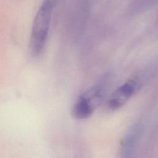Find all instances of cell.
I'll use <instances>...</instances> for the list:
<instances>
[{
	"mask_svg": "<svg viewBox=\"0 0 158 158\" xmlns=\"http://www.w3.org/2000/svg\"><path fill=\"white\" fill-rule=\"evenodd\" d=\"M104 96V88L101 85L94 86L77 99L72 110L73 115L78 119L89 117L101 102Z\"/></svg>",
	"mask_w": 158,
	"mask_h": 158,
	"instance_id": "2",
	"label": "cell"
},
{
	"mask_svg": "<svg viewBox=\"0 0 158 158\" xmlns=\"http://www.w3.org/2000/svg\"><path fill=\"white\" fill-rule=\"evenodd\" d=\"M59 0H44L33 22L29 50L32 56H38L45 45L51 19L52 11Z\"/></svg>",
	"mask_w": 158,
	"mask_h": 158,
	"instance_id": "1",
	"label": "cell"
},
{
	"mask_svg": "<svg viewBox=\"0 0 158 158\" xmlns=\"http://www.w3.org/2000/svg\"><path fill=\"white\" fill-rule=\"evenodd\" d=\"M143 129V126L140 123H135L128 129L120 145L119 154L121 157L128 158L133 156L141 138Z\"/></svg>",
	"mask_w": 158,
	"mask_h": 158,
	"instance_id": "4",
	"label": "cell"
},
{
	"mask_svg": "<svg viewBox=\"0 0 158 158\" xmlns=\"http://www.w3.org/2000/svg\"><path fill=\"white\" fill-rule=\"evenodd\" d=\"M158 0H133L130 4V8L134 12L147 10L154 6Z\"/></svg>",
	"mask_w": 158,
	"mask_h": 158,
	"instance_id": "5",
	"label": "cell"
},
{
	"mask_svg": "<svg viewBox=\"0 0 158 158\" xmlns=\"http://www.w3.org/2000/svg\"><path fill=\"white\" fill-rule=\"evenodd\" d=\"M141 82L138 77L131 78L118 87L111 95L108 106L110 109L115 110L122 107L138 90Z\"/></svg>",
	"mask_w": 158,
	"mask_h": 158,
	"instance_id": "3",
	"label": "cell"
}]
</instances>
